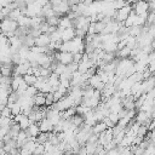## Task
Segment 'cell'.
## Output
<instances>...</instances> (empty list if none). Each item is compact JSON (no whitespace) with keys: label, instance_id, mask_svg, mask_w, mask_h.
<instances>
[{"label":"cell","instance_id":"obj_29","mask_svg":"<svg viewBox=\"0 0 155 155\" xmlns=\"http://www.w3.org/2000/svg\"><path fill=\"white\" fill-rule=\"evenodd\" d=\"M6 18V16H5V13L2 12V10H0V22L2 21V19H5Z\"/></svg>","mask_w":155,"mask_h":155},{"label":"cell","instance_id":"obj_17","mask_svg":"<svg viewBox=\"0 0 155 155\" xmlns=\"http://www.w3.org/2000/svg\"><path fill=\"white\" fill-rule=\"evenodd\" d=\"M38 88L35 87V86H28L27 87V90H25V92L22 94V96H24V97H29V98H33L35 94H38Z\"/></svg>","mask_w":155,"mask_h":155},{"label":"cell","instance_id":"obj_10","mask_svg":"<svg viewBox=\"0 0 155 155\" xmlns=\"http://www.w3.org/2000/svg\"><path fill=\"white\" fill-rule=\"evenodd\" d=\"M58 28L61 29H67V28H73L71 25V19L68 18V16H62L59 17V22H58Z\"/></svg>","mask_w":155,"mask_h":155},{"label":"cell","instance_id":"obj_1","mask_svg":"<svg viewBox=\"0 0 155 155\" xmlns=\"http://www.w3.org/2000/svg\"><path fill=\"white\" fill-rule=\"evenodd\" d=\"M17 28H18V23L16 21H12V19L7 18V17L0 22V31L4 35H6L7 38L13 36Z\"/></svg>","mask_w":155,"mask_h":155},{"label":"cell","instance_id":"obj_23","mask_svg":"<svg viewBox=\"0 0 155 155\" xmlns=\"http://www.w3.org/2000/svg\"><path fill=\"white\" fill-rule=\"evenodd\" d=\"M53 103H54V99H53V93H52V92L46 93V96H45V105L51 107Z\"/></svg>","mask_w":155,"mask_h":155},{"label":"cell","instance_id":"obj_12","mask_svg":"<svg viewBox=\"0 0 155 155\" xmlns=\"http://www.w3.org/2000/svg\"><path fill=\"white\" fill-rule=\"evenodd\" d=\"M107 125L104 124V121H99V122H96V125L92 127V131H93V133H96V134H101V133H103L104 131H107Z\"/></svg>","mask_w":155,"mask_h":155},{"label":"cell","instance_id":"obj_13","mask_svg":"<svg viewBox=\"0 0 155 155\" xmlns=\"http://www.w3.org/2000/svg\"><path fill=\"white\" fill-rule=\"evenodd\" d=\"M115 53H116V56H117L119 58H128L130 54H131V48H128L127 46H125V47H122V48H119Z\"/></svg>","mask_w":155,"mask_h":155},{"label":"cell","instance_id":"obj_27","mask_svg":"<svg viewBox=\"0 0 155 155\" xmlns=\"http://www.w3.org/2000/svg\"><path fill=\"white\" fill-rule=\"evenodd\" d=\"M81 58H82V53H80V52H76V53H74V61L73 62H75V63H80L81 62Z\"/></svg>","mask_w":155,"mask_h":155},{"label":"cell","instance_id":"obj_25","mask_svg":"<svg viewBox=\"0 0 155 155\" xmlns=\"http://www.w3.org/2000/svg\"><path fill=\"white\" fill-rule=\"evenodd\" d=\"M64 71H65V65L58 62L57 65H56V68H54V70H53V73H56L57 75H61V74L64 73Z\"/></svg>","mask_w":155,"mask_h":155},{"label":"cell","instance_id":"obj_28","mask_svg":"<svg viewBox=\"0 0 155 155\" xmlns=\"http://www.w3.org/2000/svg\"><path fill=\"white\" fill-rule=\"evenodd\" d=\"M48 1H50V0H36V4H38V5H40V6L42 7V6H44V5H46Z\"/></svg>","mask_w":155,"mask_h":155},{"label":"cell","instance_id":"obj_2","mask_svg":"<svg viewBox=\"0 0 155 155\" xmlns=\"http://www.w3.org/2000/svg\"><path fill=\"white\" fill-rule=\"evenodd\" d=\"M54 58L59 63H62L64 65H68L74 61V53H71V52H61L59 51V52H54Z\"/></svg>","mask_w":155,"mask_h":155},{"label":"cell","instance_id":"obj_4","mask_svg":"<svg viewBox=\"0 0 155 155\" xmlns=\"http://www.w3.org/2000/svg\"><path fill=\"white\" fill-rule=\"evenodd\" d=\"M131 11H132V6L131 5H126V6L116 10V15H115V18L114 19L117 21V22H122L124 23V21L130 16Z\"/></svg>","mask_w":155,"mask_h":155},{"label":"cell","instance_id":"obj_30","mask_svg":"<svg viewBox=\"0 0 155 155\" xmlns=\"http://www.w3.org/2000/svg\"><path fill=\"white\" fill-rule=\"evenodd\" d=\"M137 1H138V0H127V2H128V4H132V5H133V4H136Z\"/></svg>","mask_w":155,"mask_h":155},{"label":"cell","instance_id":"obj_8","mask_svg":"<svg viewBox=\"0 0 155 155\" xmlns=\"http://www.w3.org/2000/svg\"><path fill=\"white\" fill-rule=\"evenodd\" d=\"M24 132H25V134H27V137H28V138H35V137L40 133L39 125H38L36 122H33L31 125H29V127H28V128H25V130H24Z\"/></svg>","mask_w":155,"mask_h":155},{"label":"cell","instance_id":"obj_19","mask_svg":"<svg viewBox=\"0 0 155 155\" xmlns=\"http://www.w3.org/2000/svg\"><path fill=\"white\" fill-rule=\"evenodd\" d=\"M45 22L48 24V25H58V22H59V17L58 16H56V15H53V16H50V17H47V18H45Z\"/></svg>","mask_w":155,"mask_h":155},{"label":"cell","instance_id":"obj_26","mask_svg":"<svg viewBox=\"0 0 155 155\" xmlns=\"http://www.w3.org/2000/svg\"><path fill=\"white\" fill-rule=\"evenodd\" d=\"M108 117H109V119H110L115 125L117 124V121H119V119H120V117H119V115H117V113H110V114L108 115Z\"/></svg>","mask_w":155,"mask_h":155},{"label":"cell","instance_id":"obj_11","mask_svg":"<svg viewBox=\"0 0 155 155\" xmlns=\"http://www.w3.org/2000/svg\"><path fill=\"white\" fill-rule=\"evenodd\" d=\"M45 93H41V92H38V94H35L33 97V101H34V105H38V107H45Z\"/></svg>","mask_w":155,"mask_h":155},{"label":"cell","instance_id":"obj_14","mask_svg":"<svg viewBox=\"0 0 155 155\" xmlns=\"http://www.w3.org/2000/svg\"><path fill=\"white\" fill-rule=\"evenodd\" d=\"M21 16H23V13H22V11L19 10V8H15V10H12V11H10V13H8V16H7V18H10V19H12V21H18L19 19V17Z\"/></svg>","mask_w":155,"mask_h":155},{"label":"cell","instance_id":"obj_5","mask_svg":"<svg viewBox=\"0 0 155 155\" xmlns=\"http://www.w3.org/2000/svg\"><path fill=\"white\" fill-rule=\"evenodd\" d=\"M50 42H51V39H50V35H48V34L41 33L38 38H35V46L46 47V46L50 45Z\"/></svg>","mask_w":155,"mask_h":155},{"label":"cell","instance_id":"obj_18","mask_svg":"<svg viewBox=\"0 0 155 155\" xmlns=\"http://www.w3.org/2000/svg\"><path fill=\"white\" fill-rule=\"evenodd\" d=\"M48 140V132H40L36 137H35V142L36 143H40V144H44Z\"/></svg>","mask_w":155,"mask_h":155},{"label":"cell","instance_id":"obj_24","mask_svg":"<svg viewBox=\"0 0 155 155\" xmlns=\"http://www.w3.org/2000/svg\"><path fill=\"white\" fill-rule=\"evenodd\" d=\"M147 133H148V127H147L145 125H140L139 128H138V131H137V136L144 138V137L147 136Z\"/></svg>","mask_w":155,"mask_h":155},{"label":"cell","instance_id":"obj_3","mask_svg":"<svg viewBox=\"0 0 155 155\" xmlns=\"http://www.w3.org/2000/svg\"><path fill=\"white\" fill-rule=\"evenodd\" d=\"M132 11H133L136 15L148 13V12H149V4H148V1H145V0H138L136 4H133Z\"/></svg>","mask_w":155,"mask_h":155},{"label":"cell","instance_id":"obj_21","mask_svg":"<svg viewBox=\"0 0 155 155\" xmlns=\"http://www.w3.org/2000/svg\"><path fill=\"white\" fill-rule=\"evenodd\" d=\"M126 5H130V4L127 2V0H114V1H113V7H114V10H119V8H121V7L126 6Z\"/></svg>","mask_w":155,"mask_h":155},{"label":"cell","instance_id":"obj_15","mask_svg":"<svg viewBox=\"0 0 155 155\" xmlns=\"http://www.w3.org/2000/svg\"><path fill=\"white\" fill-rule=\"evenodd\" d=\"M23 80L27 82V85L28 86H34L35 85V82L38 81V78L34 75V74H25V75H23Z\"/></svg>","mask_w":155,"mask_h":155},{"label":"cell","instance_id":"obj_20","mask_svg":"<svg viewBox=\"0 0 155 155\" xmlns=\"http://www.w3.org/2000/svg\"><path fill=\"white\" fill-rule=\"evenodd\" d=\"M105 28V23L103 21H97L94 22V33L96 34H101Z\"/></svg>","mask_w":155,"mask_h":155},{"label":"cell","instance_id":"obj_7","mask_svg":"<svg viewBox=\"0 0 155 155\" xmlns=\"http://www.w3.org/2000/svg\"><path fill=\"white\" fill-rule=\"evenodd\" d=\"M75 29L74 28H67V29H62L61 31V40L64 42V41H69V40H73L75 38Z\"/></svg>","mask_w":155,"mask_h":155},{"label":"cell","instance_id":"obj_16","mask_svg":"<svg viewBox=\"0 0 155 155\" xmlns=\"http://www.w3.org/2000/svg\"><path fill=\"white\" fill-rule=\"evenodd\" d=\"M18 23V27H25V28H29L30 27V18L28 16H21L19 19L17 21Z\"/></svg>","mask_w":155,"mask_h":155},{"label":"cell","instance_id":"obj_22","mask_svg":"<svg viewBox=\"0 0 155 155\" xmlns=\"http://www.w3.org/2000/svg\"><path fill=\"white\" fill-rule=\"evenodd\" d=\"M0 116H4V117H13L12 116V111H11V108L8 105H5L1 111H0Z\"/></svg>","mask_w":155,"mask_h":155},{"label":"cell","instance_id":"obj_9","mask_svg":"<svg viewBox=\"0 0 155 155\" xmlns=\"http://www.w3.org/2000/svg\"><path fill=\"white\" fill-rule=\"evenodd\" d=\"M149 117H150V114H149V113H147V111H144V110H137V114H136L134 120H136L137 122H139L140 125H144L145 121H147Z\"/></svg>","mask_w":155,"mask_h":155},{"label":"cell","instance_id":"obj_6","mask_svg":"<svg viewBox=\"0 0 155 155\" xmlns=\"http://www.w3.org/2000/svg\"><path fill=\"white\" fill-rule=\"evenodd\" d=\"M36 124L39 125L40 132H52L53 131V124L47 117H44L41 121H39Z\"/></svg>","mask_w":155,"mask_h":155}]
</instances>
